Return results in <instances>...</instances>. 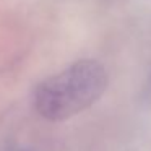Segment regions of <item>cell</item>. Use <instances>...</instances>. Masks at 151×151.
Returning a JSON list of instances; mask_svg holds the SVG:
<instances>
[{"label":"cell","mask_w":151,"mask_h":151,"mask_svg":"<svg viewBox=\"0 0 151 151\" xmlns=\"http://www.w3.org/2000/svg\"><path fill=\"white\" fill-rule=\"evenodd\" d=\"M107 88V73L96 60H78L44 80L34 91L36 111L47 120H65L93 106Z\"/></svg>","instance_id":"obj_1"}]
</instances>
